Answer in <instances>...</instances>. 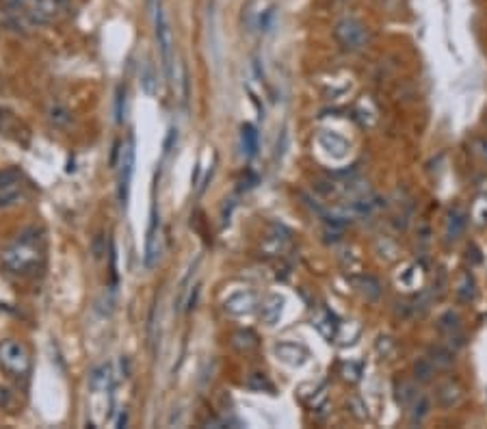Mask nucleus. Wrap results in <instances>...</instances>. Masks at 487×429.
Masks as SVG:
<instances>
[{
	"label": "nucleus",
	"mask_w": 487,
	"mask_h": 429,
	"mask_svg": "<svg viewBox=\"0 0 487 429\" xmlns=\"http://www.w3.org/2000/svg\"><path fill=\"white\" fill-rule=\"evenodd\" d=\"M41 232L37 228H31L22 232L20 239L13 243L5 254H3V264L13 273H26L33 271L39 260H41Z\"/></svg>",
	"instance_id": "obj_1"
},
{
	"label": "nucleus",
	"mask_w": 487,
	"mask_h": 429,
	"mask_svg": "<svg viewBox=\"0 0 487 429\" xmlns=\"http://www.w3.org/2000/svg\"><path fill=\"white\" fill-rule=\"evenodd\" d=\"M334 37L345 50H351V52L362 50L368 43V39H371V35H368V28L358 18L338 20L336 26H334Z\"/></svg>",
	"instance_id": "obj_2"
},
{
	"label": "nucleus",
	"mask_w": 487,
	"mask_h": 429,
	"mask_svg": "<svg viewBox=\"0 0 487 429\" xmlns=\"http://www.w3.org/2000/svg\"><path fill=\"white\" fill-rule=\"evenodd\" d=\"M154 28H156V41H158V50L162 56V67H165L167 79H173V35H171V24L169 18L162 7L156 9L154 16Z\"/></svg>",
	"instance_id": "obj_3"
},
{
	"label": "nucleus",
	"mask_w": 487,
	"mask_h": 429,
	"mask_svg": "<svg viewBox=\"0 0 487 429\" xmlns=\"http://www.w3.org/2000/svg\"><path fill=\"white\" fill-rule=\"evenodd\" d=\"M132 174H135V139H128L120 152V176H117V198L122 206H126L130 196V182Z\"/></svg>",
	"instance_id": "obj_4"
},
{
	"label": "nucleus",
	"mask_w": 487,
	"mask_h": 429,
	"mask_svg": "<svg viewBox=\"0 0 487 429\" xmlns=\"http://www.w3.org/2000/svg\"><path fill=\"white\" fill-rule=\"evenodd\" d=\"M0 364L13 375H26L31 368V358H28L24 345L16 343V340H5L0 345Z\"/></svg>",
	"instance_id": "obj_5"
},
{
	"label": "nucleus",
	"mask_w": 487,
	"mask_h": 429,
	"mask_svg": "<svg viewBox=\"0 0 487 429\" xmlns=\"http://www.w3.org/2000/svg\"><path fill=\"white\" fill-rule=\"evenodd\" d=\"M464 399V388L459 386V381L457 379H444L437 384L435 388V401L440 408L444 410H451V408H457L462 404Z\"/></svg>",
	"instance_id": "obj_6"
},
{
	"label": "nucleus",
	"mask_w": 487,
	"mask_h": 429,
	"mask_svg": "<svg viewBox=\"0 0 487 429\" xmlns=\"http://www.w3.org/2000/svg\"><path fill=\"white\" fill-rule=\"evenodd\" d=\"M160 241H162L160 219H158L156 211H152L150 228H147V239H145V256H143L145 267H152V264L158 260V256H160Z\"/></svg>",
	"instance_id": "obj_7"
},
{
	"label": "nucleus",
	"mask_w": 487,
	"mask_h": 429,
	"mask_svg": "<svg viewBox=\"0 0 487 429\" xmlns=\"http://www.w3.org/2000/svg\"><path fill=\"white\" fill-rule=\"evenodd\" d=\"M22 191V174L20 169H7L0 174V204L16 202Z\"/></svg>",
	"instance_id": "obj_8"
},
{
	"label": "nucleus",
	"mask_w": 487,
	"mask_h": 429,
	"mask_svg": "<svg viewBox=\"0 0 487 429\" xmlns=\"http://www.w3.org/2000/svg\"><path fill=\"white\" fill-rule=\"evenodd\" d=\"M273 351H275L277 360H282L288 366H303L307 362V358H310V353H307V349L303 345L288 343V340H286V343H277L273 347Z\"/></svg>",
	"instance_id": "obj_9"
},
{
	"label": "nucleus",
	"mask_w": 487,
	"mask_h": 429,
	"mask_svg": "<svg viewBox=\"0 0 487 429\" xmlns=\"http://www.w3.org/2000/svg\"><path fill=\"white\" fill-rule=\"evenodd\" d=\"M254 308H256V295L249 291L234 293L224 302V310L232 317H245L249 313H254Z\"/></svg>",
	"instance_id": "obj_10"
},
{
	"label": "nucleus",
	"mask_w": 487,
	"mask_h": 429,
	"mask_svg": "<svg viewBox=\"0 0 487 429\" xmlns=\"http://www.w3.org/2000/svg\"><path fill=\"white\" fill-rule=\"evenodd\" d=\"M468 226V213L462 209V206H453L448 209L446 217H444V236L446 241H457L464 234Z\"/></svg>",
	"instance_id": "obj_11"
},
{
	"label": "nucleus",
	"mask_w": 487,
	"mask_h": 429,
	"mask_svg": "<svg viewBox=\"0 0 487 429\" xmlns=\"http://www.w3.org/2000/svg\"><path fill=\"white\" fill-rule=\"evenodd\" d=\"M318 145L327 154H332L334 158H345L347 152H349L347 139H343L340 135H336V132H329V130H325L318 135Z\"/></svg>",
	"instance_id": "obj_12"
},
{
	"label": "nucleus",
	"mask_w": 487,
	"mask_h": 429,
	"mask_svg": "<svg viewBox=\"0 0 487 429\" xmlns=\"http://www.w3.org/2000/svg\"><path fill=\"white\" fill-rule=\"evenodd\" d=\"M312 325L327 340L338 338V332H340V323H338L336 315L329 313V310H325V308H321L318 313H316V317L312 319Z\"/></svg>",
	"instance_id": "obj_13"
},
{
	"label": "nucleus",
	"mask_w": 487,
	"mask_h": 429,
	"mask_svg": "<svg viewBox=\"0 0 487 429\" xmlns=\"http://www.w3.org/2000/svg\"><path fill=\"white\" fill-rule=\"evenodd\" d=\"M455 295L462 304H470L477 297V280L470 271H459L455 280Z\"/></svg>",
	"instance_id": "obj_14"
},
{
	"label": "nucleus",
	"mask_w": 487,
	"mask_h": 429,
	"mask_svg": "<svg viewBox=\"0 0 487 429\" xmlns=\"http://www.w3.org/2000/svg\"><path fill=\"white\" fill-rule=\"evenodd\" d=\"M284 315V297L282 295H269L260 306V319L267 325H275Z\"/></svg>",
	"instance_id": "obj_15"
},
{
	"label": "nucleus",
	"mask_w": 487,
	"mask_h": 429,
	"mask_svg": "<svg viewBox=\"0 0 487 429\" xmlns=\"http://www.w3.org/2000/svg\"><path fill=\"white\" fill-rule=\"evenodd\" d=\"M89 388H91V395L113 390V368H111V364H102V366L94 368L91 375H89Z\"/></svg>",
	"instance_id": "obj_16"
},
{
	"label": "nucleus",
	"mask_w": 487,
	"mask_h": 429,
	"mask_svg": "<svg viewBox=\"0 0 487 429\" xmlns=\"http://www.w3.org/2000/svg\"><path fill=\"white\" fill-rule=\"evenodd\" d=\"M392 393H394V401L396 406H401V408H409V404L414 401L418 390L414 386V381H409L405 377H396L394 384H392Z\"/></svg>",
	"instance_id": "obj_17"
},
{
	"label": "nucleus",
	"mask_w": 487,
	"mask_h": 429,
	"mask_svg": "<svg viewBox=\"0 0 487 429\" xmlns=\"http://www.w3.org/2000/svg\"><path fill=\"white\" fill-rule=\"evenodd\" d=\"M351 282H353V286L358 289V293H362L368 302H377L379 300L381 284H379L377 278H373V275H356V278H351Z\"/></svg>",
	"instance_id": "obj_18"
},
{
	"label": "nucleus",
	"mask_w": 487,
	"mask_h": 429,
	"mask_svg": "<svg viewBox=\"0 0 487 429\" xmlns=\"http://www.w3.org/2000/svg\"><path fill=\"white\" fill-rule=\"evenodd\" d=\"M431 414V399L429 395H416L414 401L409 404V425H420Z\"/></svg>",
	"instance_id": "obj_19"
},
{
	"label": "nucleus",
	"mask_w": 487,
	"mask_h": 429,
	"mask_svg": "<svg viewBox=\"0 0 487 429\" xmlns=\"http://www.w3.org/2000/svg\"><path fill=\"white\" fill-rule=\"evenodd\" d=\"M426 358L433 362L435 368H448L455 362V351L448 349L444 343H442V345H431L429 349H426Z\"/></svg>",
	"instance_id": "obj_20"
},
{
	"label": "nucleus",
	"mask_w": 487,
	"mask_h": 429,
	"mask_svg": "<svg viewBox=\"0 0 487 429\" xmlns=\"http://www.w3.org/2000/svg\"><path fill=\"white\" fill-rule=\"evenodd\" d=\"M258 345H260V340L252 330H239L232 334V347L241 353H252L258 349Z\"/></svg>",
	"instance_id": "obj_21"
},
{
	"label": "nucleus",
	"mask_w": 487,
	"mask_h": 429,
	"mask_svg": "<svg viewBox=\"0 0 487 429\" xmlns=\"http://www.w3.org/2000/svg\"><path fill=\"white\" fill-rule=\"evenodd\" d=\"M437 325V332L442 336H446V334H457V332H462V317L455 313V310H446V313H442L435 321Z\"/></svg>",
	"instance_id": "obj_22"
},
{
	"label": "nucleus",
	"mask_w": 487,
	"mask_h": 429,
	"mask_svg": "<svg viewBox=\"0 0 487 429\" xmlns=\"http://www.w3.org/2000/svg\"><path fill=\"white\" fill-rule=\"evenodd\" d=\"M435 371H437V368L433 366V362L426 356L424 358H416L414 364H411V375H414V379L418 384H429L433 379Z\"/></svg>",
	"instance_id": "obj_23"
},
{
	"label": "nucleus",
	"mask_w": 487,
	"mask_h": 429,
	"mask_svg": "<svg viewBox=\"0 0 487 429\" xmlns=\"http://www.w3.org/2000/svg\"><path fill=\"white\" fill-rule=\"evenodd\" d=\"M241 145H243V152L247 156H254L258 152V132L252 124H243L241 128Z\"/></svg>",
	"instance_id": "obj_24"
},
{
	"label": "nucleus",
	"mask_w": 487,
	"mask_h": 429,
	"mask_svg": "<svg viewBox=\"0 0 487 429\" xmlns=\"http://www.w3.org/2000/svg\"><path fill=\"white\" fill-rule=\"evenodd\" d=\"M420 278H422V267L420 264H407V267L398 273V284H403L405 289H416L420 284Z\"/></svg>",
	"instance_id": "obj_25"
},
{
	"label": "nucleus",
	"mask_w": 487,
	"mask_h": 429,
	"mask_svg": "<svg viewBox=\"0 0 487 429\" xmlns=\"http://www.w3.org/2000/svg\"><path fill=\"white\" fill-rule=\"evenodd\" d=\"M247 388H252L256 393H273V384L264 373H252L247 377Z\"/></svg>",
	"instance_id": "obj_26"
},
{
	"label": "nucleus",
	"mask_w": 487,
	"mask_h": 429,
	"mask_svg": "<svg viewBox=\"0 0 487 429\" xmlns=\"http://www.w3.org/2000/svg\"><path fill=\"white\" fill-rule=\"evenodd\" d=\"M472 219L479 226H487V193H481L472 204Z\"/></svg>",
	"instance_id": "obj_27"
},
{
	"label": "nucleus",
	"mask_w": 487,
	"mask_h": 429,
	"mask_svg": "<svg viewBox=\"0 0 487 429\" xmlns=\"http://www.w3.org/2000/svg\"><path fill=\"white\" fill-rule=\"evenodd\" d=\"M347 408H349V412H351L358 421H366V419H368V408H366V404L362 401L358 395H353V397L349 399Z\"/></svg>",
	"instance_id": "obj_28"
},
{
	"label": "nucleus",
	"mask_w": 487,
	"mask_h": 429,
	"mask_svg": "<svg viewBox=\"0 0 487 429\" xmlns=\"http://www.w3.org/2000/svg\"><path fill=\"white\" fill-rule=\"evenodd\" d=\"M446 286H448L446 273H444V271H437V273H435V280H433V286H431V297L440 300L442 295L446 293Z\"/></svg>",
	"instance_id": "obj_29"
},
{
	"label": "nucleus",
	"mask_w": 487,
	"mask_h": 429,
	"mask_svg": "<svg viewBox=\"0 0 487 429\" xmlns=\"http://www.w3.org/2000/svg\"><path fill=\"white\" fill-rule=\"evenodd\" d=\"M343 375H345V379H349V381H358L360 375H362V366H360L358 362H347V364L343 366Z\"/></svg>",
	"instance_id": "obj_30"
},
{
	"label": "nucleus",
	"mask_w": 487,
	"mask_h": 429,
	"mask_svg": "<svg viewBox=\"0 0 487 429\" xmlns=\"http://www.w3.org/2000/svg\"><path fill=\"white\" fill-rule=\"evenodd\" d=\"M377 349H379V353H381L383 358H388L390 353H392V349H394V343H392L388 336H381V338L377 340Z\"/></svg>",
	"instance_id": "obj_31"
},
{
	"label": "nucleus",
	"mask_w": 487,
	"mask_h": 429,
	"mask_svg": "<svg viewBox=\"0 0 487 429\" xmlns=\"http://www.w3.org/2000/svg\"><path fill=\"white\" fill-rule=\"evenodd\" d=\"M50 113H52L50 117H52V122H54V124H65V122L69 120V117H67V111H65V109H58V107H54Z\"/></svg>",
	"instance_id": "obj_32"
},
{
	"label": "nucleus",
	"mask_w": 487,
	"mask_h": 429,
	"mask_svg": "<svg viewBox=\"0 0 487 429\" xmlns=\"http://www.w3.org/2000/svg\"><path fill=\"white\" fill-rule=\"evenodd\" d=\"M475 152H477L483 160H487V137H479V139L475 141Z\"/></svg>",
	"instance_id": "obj_33"
},
{
	"label": "nucleus",
	"mask_w": 487,
	"mask_h": 429,
	"mask_svg": "<svg viewBox=\"0 0 487 429\" xmlns=\"http://www.w3.org/2000/svg\"><path fill=\"white\" fill-rule=\"evenodd\" d=\"M152 79H154V76H152V67L147 65V67H145V76H143V85H145V92H147V94L154 92V87H152L154 81H152Z\"/></svg>",
	"instance_id": "obj_34"
},
{
	"label": "nucleus",
	"mask_w": 487,
	"mask_h": 429,
	"mask_svg": "<svg viewBox=\"0 0 487 429\" xmlns=\"http://www.w3.org/2000/svg\"><path fill=\"white\" fill-rule=\"evenodd\" d=\"M122 105H124V90L117 92V122H122Z\"/></svg>",
	"instance_id": "obj_35"
},
{
	"label": "nucleus",
	"mask_w": 487,
	"mask_h": 429,
	"mask_svg": "<svg viewBox=\"0 0 487 429\" xmlns=\"http://www.w3.org/2000/svg\"><path fill=\"white\" fill-rule=\"evenodd\" d=\"M485 126H487V115H485Z\"/></svg>",
	"instance_id": "obj_36"
}]
</instances>
